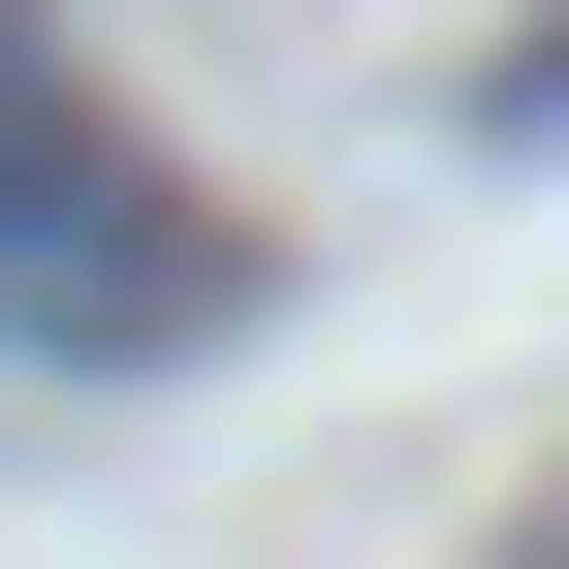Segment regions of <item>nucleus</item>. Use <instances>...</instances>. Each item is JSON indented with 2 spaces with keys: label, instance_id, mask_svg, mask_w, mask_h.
<instances>
[{
  "label": "nucleus",
  "instance_id": "f257e3e1",
  "mask_svg": "<svg viewBox=\"0 0 569 569\" xmlns=\"http://www.w3.org/2000/svg\"><path fill=\"white\" fill-rule=\"evenodd\" d=\"M253 317V222L159 159V127H96L32 63V0H0V348H63V380H159V348Z\"/></svg>",
  "mask_w": 569,
  "mask_h": 569
}]
</instances>
